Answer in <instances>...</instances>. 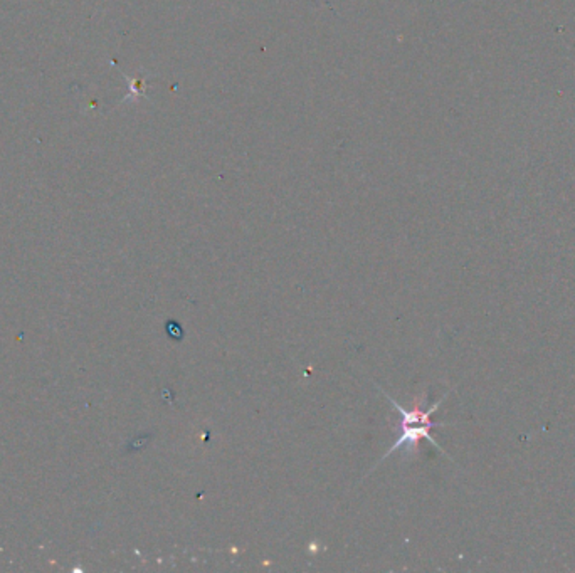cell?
<instances>
[{"instance_id":"cell-1","label":"cell","mask_w":575,"mask_h":573,"mask_svg":"<svg viewBox=\"0 0 575 573\" xmlns=\"http://www.w3.org/2000/svg\"><path fill=\"white\" fill-rule=\"evenodd\" d=\"M389 402L392 403L394 409H397L402 415V435L397 439L396 442H394V446L390 447L389 453L383 456V459H385L387 456H390V454L396 453V449H399V447L404 446V444L408 446V453H409V451H417V447H419V442L422 441V439H428V441H431L434 446L439 447V446H437V442L431 437V434H429V430H431L432 427L439 426V424L431 422V419H429V417H431L434 412L437 410V407H439V403L443 402V400L432 403L431 409H429V410H422L419 407V402L414 403L412 410L402 409L399 403H396V400L390 399V397H389Z\"/></svg>"}]
</instances>
